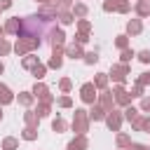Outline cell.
I'll return each instance as SVG.
<instances>
[{
    "label": "cell",
    "instance_id": "obj_1",
    "mask_svg": "<svg viewBox=\"0 0 150 150\" xmlns=\"http://www.w3.org/2000/svg\"><path fill=\"white\" fill-rule=\"evenodd\" d=\"M40 45H42V40H40V38H26V35H19L12 49H14L19 56H26V54H30V52L40 49Z\"/></svg>",
    "mask_w": 150,
    "mask_h": 150
},
{
    "label": "cell",
    "instance_id": "obj_2",
    "mask_svg": "<svg viewBox=\"0 0 150 150\" xmlns=\"http://www.w3.org/2000/svg\"><path fill=\"white\" fill-rule=\"evenodd\" d=\"M73 131H75V136H82V134L89 131V115H87L84 108L75 110V115H73Z\"/></svg>",
    "mask_w": 150,
    "mask_h": 150
},
{
    "label": "cell",
    "instance_id": "obj_3",
    "mask_svg": "<svg viewBox=\"0 0 150 150\" xmlns=\"http://www.w3.org/2000/svg\"><path fill=\"white\" fill-rule=\"evenodd\" d=\"M129 73H131V68H129V63H115L112 68H110V75L108 77H112L117 84H124L127 82V77H129Z\"/></svg>",
    "mask_w": 150,
    "mask_h": 150
},
{
    "label": "cell",
    "instance_id": "obj_4",
    "mask_svg": "<svg viewBox=\"0 0 150 150\" xmlns=\"http://www.w3.org/2000/svg\"><path fill=\"white\" fill-rule=\"evenodd\" d=\"M110 91H112V98H115L117 105H124V108H127V105L131 103V94L124 89V84H115Z\"/></svg>",
    "mask_w": 150,
    "mask_h": 150
},
{
    "label": "cell",
    "instance_id": "obj_5",
    "mask_svg": "<svg viewBox=\"0 0 150 150\" xmlns=\"http://www.w3.org/2000/svg\"><path fill=\"white\" fill-rule=\"evenodd\" d=\"M129 9H131L129 0H105L103 2V12H122V14H127Z\"/></svg>",
    "mask_w": 150,
    "mask_h": 150
},
{
    "label": "cell",
    "instance_id": "obj_6",
    "mask_svg": "<svg viewBox=\"0 0 150 150\" xmlns=\"http://www.w3.org/2000/svg\"><path fill=\"white\" fill-rule=\"evenodd\" d=\"M96 87H94V82H84L82 87H80V98H82V103H96Z\"/></svg>",
    "mask_w": 150,
    "mask_h": 150
},
{
    "label": "cell",
    "instance_id": "obj_7",
    "mask_svg": "<svg viewBox=\"0 0 150 150\" xmlns=\"http://www.w3.org/2000/svg\"><path fill=\"white\" fill-rule=\"evenodd\" d=\"M33 96H35L40 103H54V96L49 94L47 84H42V82H35V87H33Z\"/></svg>",
    "mask_w": 150,
    "mask_h": 150
},
{
    "label": "cell",
    "instance_id": "obj_8",
    "mask_svg": "<svg viewBox=\"0 0 150 150\" xmlns=\"http://www.w3.org/2000/svg\"><path fill=\"white\" fill-rule=\"evenodd\" d=\"M103 122H105V127H108L110 131H120V127H122V112L112 108L110 112H105V120H103Z\"/></svg>",
    "mask_w": 150,
    "mask_h": 150
},
{
    "label": "cell",
    "instance_id": "obj_9",
    "mask_svg": "<svg viewBox=\"0 0 150 150\" xmlns=\"http://www.w3.org/2000/svg\"><path fill=\"white\" fill-rule=\"evenodd\" d=\"M96 103L105 110V112H110L112 110V105H115V98H112V91L110 89H101V94L96 96Z\"/></svg>",
    "mask_w": 150,
    "mask_h": 150
},
{
    "label": "cell",
    "instance_id": "obj_10",
    "mask_svg": "<svg viewBox=\"0 0 150 150\" xmlns=\"http://www.w3.org/2000/svg\"><path fill=\"white\" fill-rule=\"evenodd\" d=\"M131 129H134V131H145V134H150V117L138 112V115L131 120Z\"/></svg>",
    "mask_w": 150,
    "mask_h": 150
},
{
    "label": "cell",
    "instance_id": "obj_11",
    "mask_svg": "<svg viewBox=\"0 0 150 150\" xmlns=\"http://www.w3.org/2000/svg\"><path fill=\"white\" fill-rule=\"evenodd\" d=\"M56 14H59V12H56V7H54L52 2H49V5H40V9H38V16H40L45 23L54 21V19H56Z\"/></svg>",
    "mask_w": 150,
    "mask_h": 150
},
{
    "label": "cell",
    "instance_id": "obj_12",
    "mask_svg": "<svg viewBox=\"0 0 150 150\" xmlns=\"http://www.w3.org/2000/svg\"><path fill=\"white\" fill-rule=\"evenodd\" d=\"M49 42L52 47H66V33L61 28H49Z\"/></svg>",
    "mask_w": 150,
    "mask_h": 150
},
{
    "label": "cell",
    "instance_id": "obj_13",
    "mask_svg": "<svg viewBox=\"0 0 150 150\" xmlns=\"http://www.w3.org/2000/svg\"><path fill=\"white\" fill-rule=\"evenodd\" d=\"M63 54H66L68 59H82V56H84L82 45H75V42H73V45H66V47H63Z\"/></svg>",
    "mask_w": 150,
    "mask_h": 150
},
{
    "label": "cell",
    "instance_id": "obj_14",
    "mask_svg": "<svg viewBox=\"0 0 150 150\" xmlns=\"http://www.w3.org/2000/svg\"><path fill=\"white\" fill-rule=\"evenodd\" d=\"M87 148H89V141H87V136L82 134V136H75V138L68 143L66 150H87Z\"/></svg>",
    "mask_w": 150,
    "mask_h": 150
},
{
    "label": "cell",
    "instance_id": "obj_15",
    "mask_svg": "<svg viewBox=\"0 0 150 150\" xmlns=\"http://www.w3.org/2000/svg\"><path fill=\"white\" fill-rule=\"evenodd\" d=\"M89 115V122L94 120V122H101V120H105V110L98 105V103H91V110L87 112Z\"/></svg>",
    "mask_w": 150,
    "mask_h": 150
},
{
    "label": "cell",
    "instance_id": "obj_16",
    "mask_svg": "<svg viewBox=\"0 0 150 150\" xmlns=\"http://www.w3.org/2000/svg\"><path fill=\"white\" fill-rule=\"evenodd\" d=\"M70 12H73V16H75V19H84V16L89 14V7H87L84 2H75V5L70 7Z\"/></svg>",
    "mask_w": 150,
    "mask_h": 150
},
{
    "label": "cell",
    "instance_id": "obj_17",
    "mask_svg": "<svg viewBox=\"0 0 150 150\" xmlns=\"http://www.w3.org/2000/svg\"><path fill=\"white\" fill-rule=\"evenodd\" d=\"M19 28H21V19H19V16L7 19V23H5V33H14V35H19Z\"/></svg>",
    "mask_w": 150,
    "mask_h": 150
},
{
    "label": "cell",
    "instance_id": "obj_18",
    "mask_svg": "<svg viewBox=\"0 0 150 150\" xmlns=\"http://www.w3.org/2000/svg\"><path fill=\"white\" fill-rule=\"evenodd\" d=\"M141 30H143L141 19H129V21H127V35H138Z\"/></svg>",
    "mask_w": 150,
    "mask_h": 150
},
{
    "label": "cell",
    "instance_id": "obj_19",
    "mask_svg": "<svg viewBox=\"0 0 150 150\" xmlns=\"http://www.w3.org/2000/svg\"><path fill=\"white\" fill-rule=\"evenodd\" d=\"M23 122H26V127H33V129H38V124H40V117H38V112H35V110H26V112H23Z\"/></svg>",
    "mask_w": 150,
    "mask_h": 150
},
{
    "label": "cell",
    "instance_id": "obj_20",
    "mask_svg": "<svg viewBox=\"0 0 150 150\" xmlns=\"http://www.w3.org/2000/svg\"><path fill=\"white\" fill-rule=\"evenodd\" d=\"M134 12H136V16H138V19H145V16H150V5L138 0V2L134 5Z\"/></svg>",
    "mask_w": 150,
    "mask_h": 150
},
{
    "label": "cell",
    "instance_id": "obj_21",
    "mask_svg": "<svg viewBox=\"0 0 150 150\" xmlns=\"http://www.w3.org/2000/svg\"><path fill=\"white\" fill-rule=\"evenodd\" d=\"M12 101H14V94L9 91V87L7 84H0V105H7Z\"/></svg>",
    "mask_w": 150,
    "mask_h": 150
},
{
    "label": "cell",
    "instance_id": "obj_22",
    "mask_svg": "<svg viewBox=\"0 0 150 150\" xmlns=\"http://www.w3.org/2000/svg\"><path fill=\"white\" fill-rule=\"evenodd\" d=\"M108 80H110L108 73H98V75L94 77V87H96L98 91H101V89H108Z\"/></svg>",
    "mask_w": 150,
    "mask_h": 150
},
{
    "label": "cell",
    "instance_id": "obj_23",
    "mask_svg": "<svg viewBox=\"0 0 150 150\" xmlns=\"http://www.w3.org/2000/svg\"><path fill=\"white\" fill-rule=\"evenodd\" d=\"M66 129H68L66 120H61V117H54V120H52V131H56V134H63Z\"/></svg>",
    "mask_w": 150,
    "mask_h": 150
},
{
    "label": "cell",
    "instance_id": "obj_24",
    "mask_svg": "<svg viewBox=\"0 0 150 150\" xmlns=\"http://www.w3.org/2000/svg\"><path fill=\"white\" fill-rule=\"evenodd\" d=\"M52 5L56 7V12H68L75 2H73V0H52Z\"/></svg>",
    "mask_w": 150,
    "mask_h": 150
},
{
    "label": "cell",
    "instance_id": "obj_25",
    "mask_svg": "<svg viewBox=\"0 0 150 150\" xmlns=\"http://www.w3.org/2000/svg\"><path fill=\"white\" fill-rule=\"evenodd\" d=\"M30 73H33V75H35V80H42V77H45V73H47V66H45V63H40V61H38V63H35V66H33V68H30Z\"/></svg>",
    "mask_w": 150,
    "mask_h": 150
},
{
    "label": "cell",
    "instance_id": "obj_26",
    "mask_svg": "<svg viewBox=\"0 0 150 150\" xmlns=\"http://www.w3.org/2000/svg\"><path fill=\"white\" fill-rule=\"evenodd\" d=\"M33 101H35V96H33V91H21V94H19V103H21L23 108H28V105H30Z\"/></svg>",
    "mask_w": 150,
    "mask_h": 150
},
{
    "label": "cell",
    "instance_id": "obj_27",
    "mask_svg": "<svg viewBox=\"0 0 150 150\" xmlns=\"http://www.w3.org/2000/svg\"><path fill=\"white\" fill-rule=\"evenodd\" d=\"M2 150H16L19 148V141L14 138V136H7V138H2V145H0Z\"/></svg>",
    "mask_w": 150,
    "mask_h": 150
},
{
    "label": "cell",
    "instance_id": "obj_28",
    "mask_svg": "<svg viewBox=\"0 0 150 150\" xmlns=\"http://www.w3.org/2000/svg\"><path fill=\"white\" fill-rule=\"evenodd\" d=\"M56 19H59L63 26H68V23H73V21H75V16H73V12H70V9H68V12H59V14H56Z\"/></svg>",
    "mask_w": 150,
    "mask_h": 150
},
{
    "label": "cell",
    "instance_id": "obj_29",
    "mask_svg": "<svg viewBox=\"0 0 150 150\" xmlns=\"http://www.w3.org/2000/svg\"><path fill=\"white\" fill-rule=\"evenodd\" d=\"M35 63H38V56H35L33 52H30V54H26V56H23V61H21V66H23L26 70H30Z\"/></svg>",
    "mask_w": 150,
    "mask_h": 150
},
{
    "label": "cell",
    "instance_id": "obj_30",
    "mask_svg": "<svg viewBox=\"0 0 150 150\" xmlns=\"http://www.w3.org/2000/svg\"><path fill=\"white\" fill-rule=\"evenodd\" d=\"M21 138H23V141H35V138H38V129H33V127H26V129L21 131Z\"/></svg>",
    "mask_w": 150,
    "mask_h": 150
},
{
    "label": "cell",
    "instance_id": "obj_31",
    "mask_svg": "<svg viewBox=\"0 0 150 150\" xmlns=\"http://www.w3.org/2000/svg\"><path fill=\"white\" fill-rule=\"evenodd\" d=\"M82 61H84L87 66H94V63L98 61V52H96V49H94V52H87V54L82 56Z\"/></svg>",
    "mask_w": 150,
    "mask_h": 150
},
{
    "label": "cell",
    "instance_id": "obj_32",
    "mask_svg": "<svg viewBox=\"0 0 150 150\" xmlns=\"http://www.w3.org/2000/svg\"><path fill=\"white\" fill-rule=\"evenodd\" d=\"M117 148H129V143H131V136L129 134H117Z\"/></svg>",
    "mask_w": 150,
    "mask_h": 150
},
{
    "label": "cell",
    "instance_id": "obj_33",
    "mask_svg": "<svg viewBox=\"0 0 150 150\" xmlns=\"http://www.w3.org/2000/svg\"><path fill=\"white\" fill-rule=\"evenodd\" d=\"M115 47L117 49H127L129 47V35H117L115 38Z\"/></svg>",
    "mask_w": 150,
    "mask_h": 150
},
{
    "label": "cell",
    "instance_id": "obj_34",
    "mask_svg": "<svg viewBox=\"0 0 150 150\" xmlns=\"http://www.w3.org/2000/svg\"><path fill=\"white\" fill-rule=\"evenodd\" d=\"M59 89H61L63 94H68V91L73 89V82H70V77H61V80H59Z\"/></svg>",
    "mask_w": 150,
    "mask_h": 150
},
{
    "label": "cell",
    "instance_id": "obj_35",
    "mask_svg": "<svg viewBox=\"0 0 150 150\" xmlns=\"http://www.w3.org/2000/svg\"><path fill=\"white\" fill-rule=\"evenodd\" d=\"M49 110H52V103H40V105L35 108L38 117H47V115H49Z\"/></svg>",
    "mask_w": 150,
    "mask_h": 150
},
{
    "label": "cell",
    "instance_id": "obj_36",
    "mask_svg": "<svg viewBox=\"0 0 150 150\" xmlns=\"http://www.w3.org/2000/svg\"><path fill=\"white\" fill-rule=\"evenodd\" d=\"M77 28H80V33H91V21H87V19H77Z\"/></svg>",
    "mask_w": 150,
    "mask_h": 150
},
{
    "label": "cell",
    "instance_id": "obj_37",
    "mask_svg": "<svg viewBox=\"0 0 150 150\" xmlns=\"http://www.w3.org/2000/svg\"><path fill=\"white\" fill-rule=\"evenodd\" d=\"M138 112H141V110H138V108H134V105H131V103H129V105H127V108H124V117H127V120H129V122H131V120H134V117H136V115H138Z\"/></svg>",
    "mask_w": 150,
    "mask_h": 150
},
{
    "label": "cell",
    "instance_id": "obj_38",
    "mask_svg": "<svg viewBox=\"0 0 150 150\" xmlns=\"http://www.w3.org/2000/svg\"><path fill=\"white\" fill-rule=\"evenodd\" d=\"M134 56H136V52L127 47V49H122V56H120V59H122V63H129V61H131Z\"/></svg>",
    "mask_w": 150,
    "mask_h": 150
},
{
    "label": "cell",
    "instance_id": "obj_39",
    "mask_svg": "<svg viewBox=\"0 0 150 150\" xmlns=\"http://www.w3.org/2000/svg\"><path fill=\"white\" fill-rule=\"evenodd\" d=\"M129 94H131V98H141V96H143V84H138V82H136V84L131 87V91H129Z\"/></svg>",
    "mask_w": 150,
    "mask_h": 150
},
{
    "label": "cell",
    "instance_id": "obj_40",
    "mask_svg": "<svg viewBox=\"0 0 150 150\" xmlns=\"http://www.w3.org/2000/svg\"><path fill=\"white\" fill-rule=\"evenodd\" d=\"M56 105H59V108H70V105H73V98H70V96H59Z\"/></svg>",
    "mask_w": 150,
    "mask_h": 150
},
{
    "label": "cell",
    "instance_id": "obj_41",
    "mask_svg": "<svg viewBox=\"0 0 150 150\" xmlns=\"http://www.w3.org/2000/svg\"><path fill=\"white\" fill-rule=\"evenodd\" d=\"M9 52H12V45L7 40H0V56H7Z\"/></svg>",
    "mask_w": 150,
    "mask_h": 150
},
{
    "label": "cell",
    "instance_id": "obj_42",
    "mask_svg": "<svg viewBox=\"0 0 150 150\" xmlns=\"http://www.w3.org/2000/svg\"><path fill=\"white\" fill-rule=\"evenodd\" d=\"M89 42V33H77L75 35V45H87Z\"/></svg>",
    "mask_w": 150,
    "mask_h": 150
},
{
    "label": "cell",
    "instance_id": "obj_43",
    "mask_svg": "<svg viewBox=\"0 0 150 150\" xmlns=\"http://www.w3.org/2000/svg\"><path fill=\"white\" fill-rule=\"evenodd\" d=\"M136 56H138L141 63H150V49H143V52H138Z\"/></svg>",
    "mask_w": 150,
    "mask_h": 150
},
{
    "label": "cell",
    "instance_id": "obj_44",
    "mask_svg": "<svg viewBox=\"0 0 150 150\" xmlns=\"http://www.w3.org/2000/svg\"><path fill=\"white\" fill-rule=\"evenodd\" d=\"M138 110L150 112V96H141V108H138Z\"/></svg>",
    "mask_w": 150,
    "mask_h": 150
},
{
    "label": "cell",
    "instance_id": "obj_45",
    "mask_svg": "<svg viewBox=\"0 0 150 150\" xmlns=\"http://www.w3.org/2000/svg\"><path fill=\"white\" fill-rule=\"evenodd\" d=\"M136 82H138V84H143V87H145V84H150V73H141Z\"/></svg>",
    "mask_w": 150,
    "mask_h": 150
},
{
    "label": "cell",
    "instance_id": "obj_46",
    "mask_svg": "<svg viewBox=\"0 0 150 150\" xmlns=\"http://www.w3.org/2000/svg\"><path fill=\"white\" fill-rule=\"evenodd\" d=\"M129 150H150V148L143 143H129Z\"/></svg>",
    "mask_w": 150,
    "mask_h": 150
},
{
    "label": "cell",
    "instance_id": "obj_47",
    "mask_svg": "<svg viewBox=\"0 0 150 150\" xmlns=\"http://www.w3.org/2000/svg\"><path fill=\"white\" fill-rule=\"evenodd\" d=\"M12 7V0H0V9H9Z\"/></svg>",
    "mask_w": 150,
    "mask_h": 150
},
{
    "label": "cell",
    "instance_id": "obj_48",
    "mask_svg": "<svg viewBox=\"0 0 150 150\" xmlns=\"http://www.w3.org/2000/svg\"><path fill=\"white\" fill-rule=\"evenodd\" d=\"M0 40H5V26H0Z\"/></svg>",
    "mask_w": 150,
    "mask_h": 150
},
{
    "label": "cell",
    "instance_id": "obj_49",
    "mask_svg": "<svg viewBox=\"0 0 150 150\" xmlns=\"http://www.w3.org/2000/svg\"><path fill=\"white\" fill-rule=\"evenodd\" d=\"M35 2H40V5H49L52 0H35Z\"/></svg>",
    "mask_w": 150,
    "mask_h": 150
},
{
    "label": "cell",
    "instance_id": "obj_50",
    "mask_svg": "<svg viewBox=\"0 0 150 150\" xmlns=\"http://www.w3.org/2000/svg\"><path fill=\"white\" fill-rule=\"evenodd\" d=\"M2 73H5V63L0 61V75H2Z\"/></svg>",
    "mask_w": 150,
    "mask_h": 150
},
{
    "label": "cell",
    "instance_id": "obj_51",
    "mask_svg": "<svg viewBox=\"0 0 150 150\" xmlns=\"http://www.w3.org/2000/svg\"><path fill=\"white\" fill-rule=\"evenodd\" d=\"M0 122H2V108H0Z\"/></svg>",
    "mask_w": 150,
    "mask_h": 150
},
{
    "label": "cell",
    "instance_id": "obj_52",
    "mask_svg": "<svg viewBox=\"0 0 150 150\" xmlns=\"http://www.w3.org/2000/svg\"><path fill=\"white\" fill-rule=\"evenodd\" d=\"M141 2H148V5H150V0H141Z\"/></svg>",
    "mask_w": 150,
    "mask_h": 150
},
{
    "label": "cell",
    "instance_id": "obj_53",
    "mask_svg": "<svg viewBox=\"0 0 150 150\" xmlns=\"http://www.w3.org/2000/svg\"><path fill=\"white\" fill-rule=\"evenodd\" d=\"M117 150H124V148H117Z\"/></svg>",
    "mask_w": 150,
    "mask_h": 150
}]
</instances>
